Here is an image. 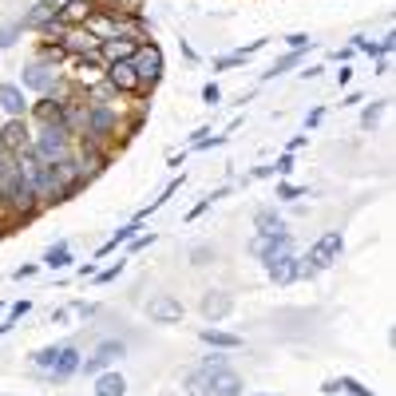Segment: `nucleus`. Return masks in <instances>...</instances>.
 Returning a JSON list of instances; mask_svg holds the SVG:
<instances>
[{"label":"nucleus","instance_id":"nucleus-1","mask_svg":"<svg viewBox=\"0 0 396 396\" xmlns=\"http://www.w3.org/2000/svg\"><path fill=\"white\" fill-rule=\"evenodd\" d=\"M32 364L44 373L48 380H67L72 373H79V348L76 345H52V348H40Z\"/></svg>","mask_w":396,"mask_h":396},{"label":"nucleus","instance_id":"nucleus-2","mask_svg":"<svg viewBox=\"0 0 396 396\" xmlns=\"http://www.w3.org/2000/svg\"><path fill=\"white\" fill-rule=\"evenodd\" d=\"M67 127L63 123H44V131L36 135V158L40 163H60V158H67Z\"/></svg>","mask_w":396,"mask_h":396},{"label":"nucleus","instance_id":"nucleus-3","mask_svg":"<svg viewBox=\"0 0 396 396\" xmlns=\"http://www.w3.org/2000/svg\"><path fill=\"white\" fill-rule=\"evenodd\" d=\"M341 250H345V238H341V230H329V234H321L313 242V250H309V273L313 269H329L337 258H341Z\"/></svg>","mask_w":396,"mask_h":396},{"label":"nucleus","instance_id":"nucleus-4","mask_svg":"<svg viewBox=\"0 0 396 396\" xmlns=\"http://www.w3.org/2000/svg\"><path fill=\"white\" fill-rule=\"evenodd\" d=\"M131 67H135L139 83H155V79L163 76V52H158L155 44H135V52H131Z\"/></svg>","mask_w":396,"mask_h":396},{"label":"nucleus","instance_id":"nucleus-5","mask_svg":"<svg viewBox=\"0 0 396 396\" xmlns=\"http://www.w3.org/2000/svg\"><path fill=\"white\" fill-rule=\"evenodd\" d=\"M119 357H127V345L123 341H99V348H95L87 361H79V373H87V377H95L99 368H107V364H115Z\"/></svg>","mask_w":396,"mask_h":396},{"label":"nucleus","instance_id":"nucleus-6","mask_svg":"<svg viewBox=\"0 0 396 396\" xmlns=\"http://www.w3.org/2000/svg\"><path fill=\"white\" fill-rule=\"evenodd\" d=\"M250 250L266 262V258H278V253H293V242H289V230L285 234H258Z\"/></svg>","mask_w":396,"mask_h":396},{"label":"nucleus","instance_id":"nucleus-7","mask_svg":"<svg viewBox=\"0 0 396 396\" xmlns=\"http://www.w3.org/2000/svg\"><path fill=\"white\" fill-rule=\"evenodd\" d=\"M56 79H60V72H56L52 63H32V67H24V87H32V92H40V95L52 92Z\"/></svg>","mask_w":396,"mask_h":396},{"label":"nucleus","instance_id":"nucleus-8","mask_svg":"<svg viewBox=\"0 0 396 396\" xmlns=\"http://www.w3.org/2000/svg\"><path fill=\"white\" fill-rule=\"evenodd\" d=\"M210 393L214 396H242V377H238L234 368L218 364V368H210Z\"/></svg>","mask_w":396,"mask_h":396},{"label":"nucleus","instance_id":"nucleus-9","mask_svg":"<svg viewBox=\"0 0 396 396\" xmlns=\"http://www.w3.org/2000/svg\"><path fill=\"white\" fill-rule=\"evenodd\" d=\"M147 313H151V321H163V325H171V321H183V301L171 298V293H158V298L147 305Z\"/></svg>","mask_w":396,"mask_h":396},{"label":"nucleus","instance_id":"nucleus-10","mask_svg":"<svg viewBox=\"0 0 396 396\" xmlns=\"http://www.w3.org/2000/svg\"><path fill=\"white\" fill-rule=\"evenodd\" d=\"M107 83H111V87H119V92H139V87H143L139 76H135V67H131V60L107 63Z\"/></svg>","mask_w":396,"mask_h":396},{"label":"nucleus","instance_id":"nucleus-11","mask_svg":"<svg viewBox=\"0 0 396 396\" xmlns=\"http://www.w3.org/2000/svg\"><path fill=\"white\" fill-rule=\"evenodd\" d=\"M83 131H87V135H95V139L111 135V131H115V111H111V107H103V103L87 107V123H83Z\"/></svg>","mask_w":396,"mask_h":396},{"label":"nucleus","instance_id":"nucleus-12","mask_svg":"<svg viewBox=\"0 0 396 396\" xmlns=\"http://www.w3.org/2000/svg\"><path fill=\"white\" fill-rule=\"evenodd\" d=\"M95 12V0H63V8H56V24H87Z\"/></svg>","mask_w":396,"mask_h":396},{"label":"nucleus","instance_id":"nucleus-13","mask_svg":"<svg viewBox=\"0 0 396 396\" xmlns=\"http://www.w3.org/2000/svg\"><path fill=\"white\" fill-rule=\"evenodd\" d=\"M266 273L273 278V282H293L301 273V266H298V258L293 253H278V258H266Z\"/></svg>","mask_w":396,"mask_h":396},{"label":"nucleus","instance_id":"nucleus-14","mask_svg":"<svg viewBox=\"0 0 396 396\" xmlns=\"http://www.w3.org/2000/svg\"><path fill=\"white\" fill-rule=\"evenodd\" d=\"M198 309H202L206 321H222V317L234 309V298H230V293H222V289H210V293L202 298V305H198Z\"/></svg>","mask_w":396,"mask_h":396},{"label":"nucleus","instance_id":"nucleus-15","mask_svg":"<svg viewBox=\"0 0 396 396\" xmlns=\"http://www.w3.org/2000/svg\"><path fill=\"white\" fill-rule=\"evenodd\" d=\"M0 147H4V151H12V155L28 151V127H24V119H12V123L0 131Z\"/></svg>","mask_w":396,"mask_h":396},{"label":"nucleus","instance_id":"nucleus-16","mask_svg":"<svg viewBox=\"0 0 396 396\" xmlns=\"http://www.w3.org/2000/svg\"><path fill=\"white\" fill-rule=\"evenodd\" d=\"M131 52H135V40H131V36H111V40H99V56H103L107 63L131 60Z\"/></svg>","mask_w":396,"mask_h":396},{"label":"nucleus","instance_id":"nucleus-17","mask_svg":"<svg viewBox=\"0 0 396 396\" xmlns=\"http://www.w3.org/2000/svg\"><path fill=\"white\" fill-rule=\"evenodd\" d=\"M0 107L8 111L12 119H24V111H28V103H24V92H20L16 83H0Z\"/></svg>","mask_w":396,"mask_h":396},{"label":"nucleus","instance_id":"nucleus-18","mask_svg":"<svg viewBox=\"0 0 396 396\" xmlns=\"http://www.w3.org/2000/svg\"><path fill=\"white\" fill-rule=\"evenodd\" d=\"M253 226H258V234H285V222L273 206H262V210L253 214Z\"/></svg>","mask_w":396,"mask_h":396},{"label":"nucleus","instance_id":"nucleus-19","mask_svg":"<svg viewBox=\"0 0 396 396\" xmlns=\"http://www.w3.org/2000/svg\"><path fill=\"white\" fill-rule=\"evenodd\" d=\"M60 52H72V56H95V52H99V40H95V36H79V32H72V36L63 40Z\"/></svg>","mask_w":396,"mask_h":396},{"label":"nucleus","instance_id":"nucleus-20","mask_svg":"<svg viewBox=\"0 0 396 396\" xmlns=\"http://www.w3.org/2000/svg\"><path fill=\"white\" fill-rule=\"evenodd\" d=\"M52 20H56V4H52V0H40L20 24H24V28H44V24H52Z\"/></svg>","mask_w":396,"mask_h":396},{"label":"nucleus","instance_id":"nucleus-21","mask_svg":"<svg viewBox=\"0 0 396 396\" xmlns=\"http://www.w3.org/2000/svg\"><path fill=\"white\" fill-rule=\"evenodd\" d=\"M127 393V380L119 373H107V377L95 380V396H123Z\"/></svg>","mask_w":396,"mask_h":396},{"label":"nucleus","instance_id":"nucleus-22","mask_svg":"<svg viewBox=\"0 0 396 396\" xmlns=\"http://www.w3.org/2000/svg\"><path fill=\"white\" fill-rule=\"evenodd\" d=\"M206 345H214V348H242V337H234V333H222V329H202L198 333Z\"/></svg>","mask_w":396,"mask_h":396},{"label":"nucleus","instance_id":"nucleus-23","mask_svg":"<svg viewBox=\"0 0 396 396\" xmlns=\"http://www.w3.org/2000/svg\"><path fill=\"white\" fill-rule=\"evenodd\" d=\"M72 262V250H67V242H60V246H52V250L44 253V266L48 269H63Z\"/></svg>","mask_w":396,"mask_h":396},{"label":"nucleus","instance_id":"nucleus-24","mask_svg":"<svg viewBox=\"0 0 396 396\" xmlns=\"http://www.w3.org/2000/svg\"><path fill=\"white\" fill-rule=\"evenodd\" d=\"M135 230H139V222H131V226H123V230H119V234H115V238L107 242V246H99V258H107L111 250H119L123 242H131V238H135Z\"/></svg>","mask_w":396,"mask_h":396},{"label":"nucleus","instance_id":"nucleus-25","mask_svg":"<svg viewBox=\"0 0 396 396\" xmlns=\"http://www.w3.org/2000/svg\"><path fill=\"white\" fill-rule=\"evenodd\" d=\"M28 309H32V301H16L12 309H8V321L0 325V337H4V333L12 329V325H16V321H20V317H24V313H28Z\"/></svg>","mask_w":396,"mask_h":396},{"label":"nucleus","instance_id":"nucleus-26","mask_svg":"<svg viewBox=\"0 0 396 396\" xmlns=\"http://www.w3.org/2000/svg\"><path fill=\"white\" fill-rule=\"evenodd\" d=\"M60 111H63V103H56V99H40V119H44V123H60Z\"/></svg>","mask_w":396,"mask_h":396},{"label":"nucleus","instance_id":"nucleus-27","mask_svg":"<svg viewBox=\"0 0 396 396\" xmlns=\"http://www.w3.org/2000/svg\"><path fill=\"white\" fill-rule=\"evenodd\" d=\"M12 174H16V158H12V151H4V147H0V187H4Z\"/></svg>","mask_w":396,"mask_h":396},{"label":"nucleus","instance_id":"nucleus-28","mask_svg":"<svg viewBox=\"0 0 396 396\" xmlns=\"http://www.w3.org/2000/svg\"><path fill=\"white\" fill-rule=\"evenodd\" d=\"M337 388H345V393H353V396H373V388H364L361 380H353V377H341Z\"/></svg>","mask_w":396,"mask_h":396},{"label":"nucleus","instance_id":"nucleus-29","mask_svg":"<svg viewBox=\"0 0 396 396\" xmlns=\"http://www.w3.org/2000/svg\"><path fill=\"white\" fill-rule=\"evenodd\" d=\"M380 111H384V99H377L373 107H364V115H361V127H373V123H377V115H380Z\"/></svg>","mask_w":396,"mask_h":396},{"label":"nucleus","instance_id":"nucleus-30","mask_svg":"<svg viewBox=\"0 0 396 396\" xmlns=\"http://www.w3.org/2000/svg\"><path fill=\"white\" fill-rule=\"evenodd\" d=\"M305 194V187H293V183H282L278 187V198H301Z\"/></svg>","mask_w":396,"mask_h":396},{"label":"nucleus","instance_id":"nucleus-31","mask_svg":"<svg viewBox=\"0 0 396 396\" xmlns=\"http://www.w3.org/2000/svg\"><path fill=\"white\" fill-rule=\"evenodd\" d=\"M285 44L293 48V52H301V48H309V44H313V40H309V36H305V32H293V36H289V40H285Z\"/></svg>","mask_w":396,"mask_h":396},{"label":"nucleus","instance_id":"nucleus-32","mask_svg":"<svg viewBox=\"0 0 396 396\" xmlns=\"http://www.w3.org/2000/svg\"><path fill=\"white\" fill-rule=\"evenodd\" d=\"M234 63H246V56H242V52H234V56H222V60H214V67H234Z\"/></svg>","mask_w":396,"mask_h":396},{"label":"nucleus","instance_id":"nucleus-33","mask_svg":"<svg viewBox=\"0 0 396 396\" xmlns=\"http://www.w3.org/2000/svg\"><path fill=\"white\" fill-rule=\"evenodd\" d=\"M123 273V262H115V266H107L103 273H95V282H111V278H119Z\"/></svg>","mask_w":396,"mask_h":396},{"label":"nucleus","instance_id":"nucleus-34","mask_svg":"<svg viewBox=\"0 0 396 396\" xmlns=\"http://www.w3.org/2000/svg\"><path fill=\"white\" fill-rule=\"evenodd\" d=\"M190 258H194V266H206V262L214 258V250H210V246H198V250L190 253Z\"/></svg>","mask_w":396,"mask_h":396},{"label":"nucleus","instance_id":"nucleus-35","mask_svg":"<svg viewBox=\"0 0 396 396\" xmlns=\"http://www.w3.org/2000/svg\"><path fill=\"white\" fill-rule=\"evenodd\" d=\"M20 28H24V24H8V28L0 32V48H8V44H12V40H16V32H20Z\"/></svg>","mask_w":396,"mask_h":396},{"label":"nucleus","instance_id":"nucleus-36","mask_svg":"<svg viewBox=\"0 0 396 396\" xmlns=\"http://www.w3.org/2000/svg\"><path fill=\"white\" fill-rule=\"evenodd\" d=\"M202 99H206V103H218V99H222L218 83H206V87H202Z\"/></svg>","mask_w":396,"mask_h":396},{"label":"nucleus","instance_id":"nucleus-37","mask_svg":"<svg viewBox=\"0 0 396 396\" xmlns=\"http://www.w3.org/2000/svg\"><path fill=\"white\" fill-rule=\"evenodd\" d=\"M273 171H278V174H289V171H293V155H282L278 163H273Z\"/></svg>","mask_w":396,"mask_h":396},{"label":"nucleus","instance_id":"nucleus-38","mask_svg":"<svg viewBox=\"0 0 396 396\" xmlns=\"http://www.w3.org/2000/svg\"><path fill=\"white\" fill-rule=\"evenodd\" d=\"M119 4H127V8H139L143 0H119Z\"/></svg>","mask_w":396,"mask_h":396},{"label":"nucleus","instance_id":"nucleus-39","mask_svg":"<svg viewBox=\"0 0 396 396\" xmlns=\"http://www.w3.org/2000/svg\"><path fill=\"white\" fill-rule=\"evenodd\" d=\"M253 396H258V393H253Z\"/></svg>","mask_w":396,"mask_h":396}]
</instances>
